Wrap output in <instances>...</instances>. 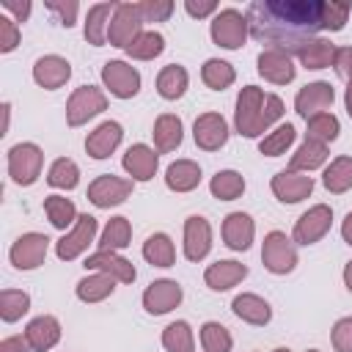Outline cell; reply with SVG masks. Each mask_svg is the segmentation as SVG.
<instances>
[{
	"label": "cell",
	"mask_w": 352,
	"mask_h": 352,
	"mask_svg": "<svg viewBox=\"0 0 352 352\" xmlns=\"http://www.w3.org/2000/svg\"><path fill=\"white\" fill-rule=\"evenodd\" d=\"M60 336H63V327H60L58 316H52V314H41V316L30 319L25 327V338L33 352H50L60 341Z\"/></svg>",
	"instance_id": "25"
},
{
	"label": "cell",
	"mask_w": 352,
	"mask_h": 352,
	"mask_svg": "<svg viewBox=\"0 0 352 352\" xmlns=\"http://www.w3.org/2000/svg\"><path fill=\"white\" fill-rule=\"evenodd\" d=\"M143 22H168V16L173 14V0H140L138 3Z\"/></svg>",
	"instance_id": "48"
},
{
	"label": "cell",
	"mask_w": 352,
	"mask_h": 352,
	"mask_svg": "<svg viewBox=\"0 0 352 352\" xmlns=\"http://www.w3.org/2000/svg\"><path fill=\"white\" fill-rule=\"evenodd\" d=\"M330 344L336 352H352V316H341L330 330Z\"/></svg>",
	"instance_id": "50"
},
{
	"label": "cell",
	"mask_w": 352,
	"mask_h": 352,
	"mask_svg": "<svg viewBox=\"0 0 352 352\" xmlns=\"http://www.w3.org/2000/svg\"><path fill=\"white\" fill-rule=\"evenodd\" d=\"M245 16L250 36L264 50H280L294 58L324 30V0H253Z\"/></svg>",
	"instance_id": "1"
},
{
	"label": "cell",
	"mask_w": 352,
	"mask_h": 352,
	"mask_svg": "<svg viewBox=\"0 0 352 352\" xmlns=\"http://www.w3.org/2000/svg\"><path fill=\"white\" fill-rule=\"evenodd\" d=\"M201 80L212 91H226V88L234 85L236 69L228 60H223V58H206L204 66H201Z\"/></svg>",
	"instance_id": "39"
},
{
	"label": "cell",
	"mask_w": 352,
	"mask_h": 352,
	"mask_svg": "<svg viewBox=\"0 0 352 352\" xmlns=\"http://www.w3.org/2000/svg\"><path fill=\"white\" fill-rule=\"evenodd\" d=\"M245 176L234 168H226V170H217L212 179H209V192L212 198L217 201H236L242 192H245Z\"/></svg>",
	"instance_id": "38"
},
{
	"label": "cell",
	"mask_w": 352,
	"mask_h": 352,
	"mask_svg": "<svg viewBox=\"0 0 352 352\" xmlns=\"http://www.w3.org/2000/svg\"><path fill=\"white\" fill-rule=\"evenodd\" d=\"M248 278V267L236 258H217L204 270V283L212 292H228Z\"/></svg>",
	"instance_id": "24"
},
{
	"label": "cell",
	"mask_w": 352,
	"mask_h": 352,
	"mask_svg": "<svg viewBox=\"0 0 352 352\" xmlns=\"http://www.w3.org/2000/svg\"><path fill=\"white\" fill-rule=\"evenodd\" d=\"M187 88H190V74H187V69L182 63H168V66L160 69V74H157V94L162 99L176 102V99H182L187 94Z\"/></svg>",
	"instance_id": "30"
},
{
	"label": "cell",
	"mask_w": 352,
	"mask_h": 352,
	"mask_svg": "<svg viewBox=\"0 0 352 352\" xmlns=\"http://www.w3.org/2000/svg\"><path fill=\"white\" fill-rule=\"evenodd\" d=\"M44 214H47L50 226L58 228V231H63V234H66V231L77 223V217H80L74 201L66 198V195H47V198H44Z\"/></svg>",
	"instance_id": "36"
},
{
	"label": "cell",
	"mask_w": 352,
	"mask_h": 352,
	"mask_svg": "<svg viewBox=\"0 0 352 352\" xmlns=\"http://www.w3.org/2000/svg\"><path fill=\"white\" fill-rule=\"evenodd\" d=\"M140 72L129 63V60H104L102 66V85L110 91V96L116 99H132L140 94Z\"/></svg>",
	"instance_id": "11"
},
{
	"label": "cell",
	"mask_w": 352,
	"mask_h": 352,
	"mask_svg": "<svg viewBox=\"0 0 352 352\" xmlns=\"http://www.w3.org/2000/svg\"><path fill=\"white\" fill-rule=\"evenodd\" d=\"M41 168H44V151L38 143L33 140H22V143H14L8 151H6V170L11 176L14 184L19 187H30L38 182L41 176Z\"/></svg>",
	"instance_id": "3"
},
{
	"label": "cell",
	"mask_w": 352,
	"mask_h": 352,
	"mask_svg": "<svg viewBox=\"0 0 352 352\" xmlns=\"http://www.w3.org/2000/svg\"><path fill=\"white\" fill-rule=\"evenodd\" d=\"M85 270L91 272H104L110 278H116L118 283H135L138 278V270L129 258H124L118 250H96L91 256H85Z\"/></svg>",
	"instance_id": "21"
},
{
	"label": "cell",
	"mask_w": 352,
	"mask_h": 352,
	"mask_svg": "<svg viewBox=\"0 0 352 352\" xmlns=\"http://www.w3.org/2000/svg\"><path fill=\"white\" fill-rule=\"evenodd\" d=\"M333 69H336L341 77L352 80V44H346V47H336V55H333Z\"/></svg>",
	"instance_id": "54"
},
{
	"label": "cell",
	"mask_w": 352,
	"mask_h": 352,
	"mask_svg": "<svg viewBox=\"0 0 352 352\" xmlns=\"http://www.w3.org/2000/svg\"><path fill=\"white\" fill-rule=\"evenodd\" d=\"M333 55H336V44L324 36H316L311 38L300 52H297V60L302 69H311V72H319V69H327L333 66Z\"/></svg>",
	"instance_id": "35"
},
{
	"label": "cell",
	"mask_w": 352,
	"mask_h": 352,
	"mask_svg": "<svg viewBox=\"0 0 352 352\" xmlns=\"http://www.w3.org/2000/svg\"><path fill=\"white\" fill-rule=\"evenodd\" d=\"M132 190H135L132 179H124L116 173H102L88 184V201L96 209H113V206H121L132 195Z\"/></svg>",
	"instance_id": "12"
},
{
	"label": "cell",
	"mask_w": 352,
	"mask_h": 352,
	"mask_svg": "<svg viewBox=\"0 0 352 352\" xmlns=\"http://www.w3.org/2000/svg\"><path fill=\"white\" fill-rule=\"evenodd\" d=\"M198 338H201L204 352H231V346H234V336L220 322H204L198 330Z\"/></svg>",
	"instance_id": "46"
},
{
	"label": "cell",
	"mask_w": 352,
	"mask_h": 352,
	"mask_svg": "<svg viewBox=\"0 0 352 352\" xmlns=\"http://www.w3.org/2000/svg\"><path fill=\"white\" fill-rule=\"evenodd\" d=\"M140 253H143V258L151 267H162V270L173 267V261H176V245H173V239L165 231L148 234L146 242H143V248H140Z\"/></svg>",
	"instance_id": "33"
},
{
	"label": "cell",
	"mask_w": 352,
	"mask_h": 352,
	"mask_svg": "<svg viewBox=\"0 0 352 352\" xmlns=\"http://www.w3.org/2000/svg\"><path fill=\"white\" fill-rule=\"evenodd\" d=\"M22 41V30H19V22L11 19L8 14H0V52H14Z\"/></svg>",
	"instance_id": "49"
},
{
	"label": "cell",
	"mask_w": 352,
	"mask_h": 352,
	"mask_svg": "<svg viewBox=\"0 0 352 352\" xmlns=\"http://www.w3.org/2000/svg\"><path fill=\"white\" fill-rule=\"evenodd\" d=\"M209 36H212V41H214L217 47H223V50H239V47L248 41V36H250L245 11H239V8H234V6L220 8V11L212 16V22H209Z\"/></svg>",
	"instance_id": "4"
},
{
	"label": "cell",
	"mask_w": 352,
	"mask_h": 352,
	"mask_svg": "<svg viewBox=\"0 0 352 352\" xmlns=\"http://www.w3.org/2000/svg\"><path fill=\"white\" fill-rule=\"evenodd\" d=\"M8 124H11V102H3V132L0 135H8Z\"/></svg>",
	"instance_id": "58"
},
{
	"label": "cell",
	"mask_w": 352,
	"mask_h": 352,
	"mask_svg": "<svg viewBox=\"0 0 352 352\" xmlns=\"http://www.w3.org/2000/svg\"><path fill=\"white\" fill-rule=\"evenodd\" d=\"M231 311H234L236 319H242L245 324H253V327H264L272 319V305L261 294H256V292L236 294L231 300Z\"/></svg>",
	"instance_id": "26"
},
{
	"label": "cell",
	"mask_w": 352,
	"mask_h": 352,
	"mask_svg": "<svg viewBox=\"0 0 352 352\" xmlns=\"http://www.w3.org/2000/svg\"><path fill=\"white\" fill-rule=\"evenodd\" d=\"M116 278H110V275H104V272H88L85 278H80L77 280V286H74V294H77V300L80 302H88V305H94V302H102V300H107L113 292H116Z\"/></svg>",
	"instance_id": "31"
},
{
	"label": "cell",
	"mask_w": 352,
	"mask_h": 352,
	"mask_svg": "<svg viewBox=\"0 0 352 352\" xmlns=\"http://www.w3.org/2000/svg\"><path fill=\"white\" fill-rule=\"evenodd\" d=\"M272 352H292V349H289V346H275Z\"/></svg>",
	"instance_id": "60"
},
{
	"label": "cell",
	"mask_w": 352,
	"mask_h": 352,
	"mask_svg": "<svg viewBox=\"0 0 352 352\" xmlns=\"http://www.w3.org/2000/svg\"><path fill=\"white\" fill-rule=\"evenodd\" d=\"M283 99L278 94H264L258 85H245L236 94L234 129L242 138H264V132L275 129L283 118Z\"/></svg>",
	"instance_id": "2"
},
{
	"label": "cell",
	"mask_w": 352,
	"mask_h": 352,
	"mask_svg": "<svg viewBox=\"0 0 352 352\" xmlns=\"http://www.w3.org/2000/svg\"><path fill=\"white\" fill-rule=\"evenodd\" d=\"M47 184L55 190H74L80 184V165L69 157H58L47 170Z\"/></svg>",
	"instance_id": "43"
},
{
	"label": "cell",
	"mask_w": 352,
	"mask_h": 352,
	"mask_svg": "<svg viewBox=\"0 0 352 352\" xmlns=\"http://www.w3.org/2000/svg\"><path fill=\"white\" fill-rule=\"evenodd\" d=\"M261 264L272 275H289L297 267V245L286 231H270L261 242Z\"/></svg>",
	"instance_id": "6"
},
{
	"label": "cell",
	"mask_w": 352,
	"mask_h": 352,
	"mask_svg": "<svg viewBox=\"0 0 352 352\" xmlns=\"http://www.w3.org/2000/svg\"><path fill=\"white\" fill-rule=\"evenodd\" d=\"M341 278H344V286L352 292V261H346V264H344V272H341Z\"/></svg>",
	"instance_id": "59"
},
{
	"label": "cell",
	"mask_w": 352,
	"mask_h": 352,
	"mask_svg": "<svg viewBox=\"0 0 352 352\" xmlns=\"http://www.w3.org/2000/svg\"><path fill=\"white\" fill-rule=\"evenodd\" d=\"M44 8L58 14L63 28H72L77 22V14H80V3L77 0H44Z\"/></svg>",
	"instance_id": "51"
},
{
	"label": "cell",
	"mask_w": 352,
	"mask_h": 352,
	"mask_svg": "<svg viewBox=\"0 0 352 352\" xmlns=\"http://www.w3.org/2000/svg\"><path fill=\"white\" fill-rule=\"evenodd\" d=\"M322 184L333 195L349 192L352 190V157L349 154H341V157L330 160L324 165V170H322Z\"/></svg>",
	"instance_id": "34"
},
{
	"label": "cell",
	"mask_w": 352,
	"mask_h": 352,
	"mask_svg": "<svg viewBox=\"0 0 352 352\" xmlns=\"http://www.w3.org/2000/svg\"><path fill=\"white\" fill-rule=\"evenodd\" d=\"M341 239L352 248V212H346V217L341 220Z\"/></svg>",
	"instance_id": "56"
},
{
	"label": "cell",
	"mask_w": 352,
	"mask_h": 352,
	"mask_svg": "<svg viewBox=\"0 0 352 352\" xmlns=\"http://www.w3.org/2000/svg\"><path fill=\"white\" fill-rule=\"evenodd\" d=\"M305 352H322V349H305Z\"/></svg>",
	"instance_id": "61"
},
{
	"label": "cell",
	"mask_w": 352,
	"mask_h": 352,
	"mask_svg": "<svg viewBox=\"0 0 352 352\" xmlns=\"http://www.w3.org/2000/svg\"><path fill=\"white\" fill-rule=\"evenodd\" d=\"M336 102V88L327 80H314L308 85H302L294 96V113L300 118H314L319 113H330Z\"/></svg>",
	"instance_id": "14"
},
{
	"label": "cell",
	"mask_w": 352,
	"mask_h": 352,
	"mask_svg": "<svg viewBox=\"0 0 352 352\" xmlns=\"http://www.w3.org/2000/svg\"><path fill=\"white\" fill-rule=\"evenodd\" d=\"M30 311V294L22 289H3L0 292V319L6 324L19 322Z\"/></svg>",
	"instance_id": "44"
},
{
	"label": "cell",
	"mask_w": 352,
	"mask_h": 352,
	"mask_svg": "<svg viewBox=\"0 0 352 352\" xmlns=\"http://www.w3.org/2000/svg\"><path fill=\"white\" fill-rule=\"evenodd\" d=\"M47 250H50V236L47 234H38V231H28V234H19L11 248H8V261L22 270V272H30V270H38L47 258Z\"/></svg>",
	"instance_id": "10"
},
{
	"label": "cell",
	"mask_w": 352,
	"mask_h": 352,
	"mask_svg": "<svg viewBox=\"0 0 352 352\" xmlns=\"http://www.w3.org/2000/svg\"><path fill=\"white\" fill-rule=\"evenodd\" d=\"M297 140V129H294V124H278L275 129H270L261 140H258V154H264V157H280V154H286L289 148H292V143Z\"/></svg>",
	"instance_id": "40"
},
{
	"label": "cell",
	"mask_w": 352,
	"mask_h": 352,
	"mask_svg": "<svg viewBox=\"0 0 352 352\" xmlns=\"http://www.w3.org/2000/svg\"><path fill=\"white\" fill-rule=\"evenodd\" d=\"M184 11L192 19H204V16H214L220 11L217 0H184Z\"/></svg>",
	"instance_id": "52"
},
{
	"label": "cell",
	"mask_w": 352,
	"mask_h": 352,
	"mask_svg": "<svg viewBox=\"0 0 352 352\" xmlns=\"http://www.w3.org/2000/svg\"><path fill=\"white\" fill-rule=\"evenodd\" d=\"M330 226H333V209L327 204H314L297 217V223L292 228V239H294V245H302V248L316 245L319 239L327 236Z\"/></svg>",
	"instance_id": "9"
},
{
	"label": "cell",
	"mask_w": 352,
	"mask_h": 352,
	"mask_svg": "<svg viewBox=\"0 0 352 352\" xmlns=\"http://www.w3.org/2000/svg\"><path fill=\"white\" fill-rule=\"evenodd\" d=\"M118 3H94L88 6L85 11V22H82V36L88 44L94 47H104L107 44V28H110V19H113V11H116Z\"/></svg>",
	"instance_id": "27"
},
{
	"label": "cell",
	"mask_w": 352,
	"mask_h": 352,
	"mask_svg": "<svg viewBox=\"0 0 352 352\" xmlns=\"http://www.w3.org/2000/svg\"><path fill=\"white\" fill-rule=\"evenodd\" d=\"M72 80V63L63 55H41L33 63V82L44 91H58Z\"/></svg>",
	"instance_id": "19"
},
{
	"label": "cell",
	"mask_w": 352,
	"mask_h": 352,
	"mask_svg": "<svg viewBox=\"0 0 352 352\" xmlns=\"http://www.w3.org/2000/svg\"><path fill=\"white\" fill-rule=\"evenodd\" d=\"M201 165L195 160H173L165 168V187L170 192H192L201 184Z\"/></svg>",
	"instance_id": "29"
},
{
	"label": "cell",
	"mask_w": 352,
	"mask_h": 352,
	"mask_svg": "<svg viewBox=\"0 0 352 352\" xmlns=\"http://www.w3.org/2000/svg\"><path fill=\"white\" fill-rule=\"evenodd\" d=\"M327 157H330V151H327L324 143H316V140H308V138H305V140L297 146V151L292 154L289 170L311 173V170H316V168H324V165H327Z\"/></svg>",
	"instance_id": "32"
},
{
	"label": "cell",
	"mask_w": 352,
	"mask_h": 352,
	"mask_svg": "<svg viewBox=\"0 0 352 352\" xmlns=\"http://www.w3.org/2000/svg\"><path fill=\"white\" fill-rule=\"evenodd\" d=\"M349 14H352V3H336V0H324V30H330V33H336V30H344V25H346V19H349Z\"/></svg>",
	"instance_id": "47"
},
{
	"label": "cell",
	"mask_w": 352,
	"mask_h": 352,
	"mask_svg": "<svg viewBox=\"0 0 352 352\" xmlns=\"http://www.w3.org/2000/svg\"><path fill=\"white\" fill-rule=\"evenodd\" d=\"M228 121L220 116V113H201L195 121H192V140L201 151H220L226 143H228Z\"/></svg>",
	"instance_id": "16"
},
{
	"label": "cell",
	"mask_w": 352,
	"mask_h": 352,
	"mask_svg": "<svg viewBox=\"0 0 352 352\" xmlns=\"http://www.w3.org/2000/svg\"><path fill=\"white\" fill-rule=\"evenodd\" d=\"M182 250H184V258L192 261V264H198L209 256V250H212V223L204 214H190L184 220Z\"/></svg>",
	"instance_id": "15"
},
{
	"label": "cell",
	"mask_w": 352,
	"mask_h": 352,
	"mask_svg": "<svg viewBox=\"0 0 352 352\" xmlns=\"http://www.w3.org/2000/svg\"><path fill=\"white\" fill-rule=\"evenodd\" d=\"M0 352H30V344L25 336H6L0 341Z\"/></svg>",
	"instance_id": "55"
},
{
	"label": "cell",
	"mask_w": 352,
	"mask_h": 352,
	"mask_svg": "<svg viewBox=\"0 0 352 352\" xmlns=\"http://www.w3.org/2000/svg\"><path fill=\"white\" fill-rule=\"evenodd\" d=\"M132 60H154L165 52V36L160 30H143L126 50H124Z\"/></svg>",
	"instance_id": "42"
},
{
	"label": "cell",
	"mask_w": 352,
	"mask_h": 352,
	"mask_svg": "<svg viewBox=\"0 0 352 352\" xmlns=\"http://www.w3.org/2000/svg\"><path fill=\"white\" fill-rule=\"evenodd\" d=\"M220 234H223V245L228 250L242 253V250H250V245L256 239V223L248 212H228L223 217Z\"/></svg>",
	"instance_id": "20"
},
{
	"label": "cell",
	"mask_w": 352,
	"mask_h": 352,
	"mask_svg": "<svg viewBox=\"0 0 352 352\" xmlns=\"http://www.w3.org/2000/svg\"><path fill=\"white\" fill-rule=\"evenodd\" d=\"M151 138H154V148L160 154H170L182 146L184 140V124L176 113H160L154 126H151Z\"/></svg>",
	"instance_id": "28"
},
{
	"label": "cell",
	"mask_w": 352,
	"mask_h": 352,
	"mask_svg": "<svg viewBox=\"0 0 352 352\" xmlns=\"http://www.w3.org/2000/svg\"><path fill=\"white\" fill-rule=\"evenodd\" d=\"M143 25H146V22H143V16H140L138 3H118L116 11H113L110 28H107V44L126 50V47L146 30Z\"/></svg>",
	"instance_id": "8"
},
{
	"label": "cell",
	"mask_w": 352,
	"mask_h": 352,
	"mask_svg": "<svg viewBox=\"0 0 352 352\" xmlns=\"http://www.w3.org/2000/svg\"><path fill=\"white\" fill-rule=\"evenodd\" d=\"M341 132V121L333 116V113H319L314 118L305 121V138L308 140H316V143H324L330 146Z\"/></svg>",
	"instance_id": "45"
},
{
	"label": "cell",
	"mask_w": 352,
	"mask_h": 352,
	"mask_svg": "<svg viewBox=\"0 0 352 352\" xmlns=\"http://www.w3.org/2000/svg\"><path fill=\"white\" fill-rule=\"evenodd\" d=\"M140 300H143L146 314H151V316H165V314H170L173 308L182 305L184 289H182V283L173 280V278H157V280H151V283L143 289V297H140Z\"/></svg>",
	"instance_id": "13"
},
{
	"label": "cell",
	"mask_w": 352,
	"mask_h": 352,
	"mask_svg": "<svg viewBox=\"0 0 352 352\" xmlns=\"http://www.w3.org/2000/svg\"><path fill=\"white\" fill-rule=\"evenodd\" d=\"M256 69L272 85H289L297 77L294 58L289 52H280V50H261L256 58Z\"/></svg>",
	"instance_id": "22"
},
{
	"label": "cell",
	"mask_w": 352,
	"mask_h": 352,
	"mask_svg": "<svg viewBox=\"0 0 352 352\" xmlns=\"http://www.w3.org/2000/svg\"><path fill=\"white\" fill-rule=\"evenodd\" d=\"M121 140H124V126L118 121L107 118V121H102L99 126H94L88 132V138H85V154L91 160H107L121 146Z\"/></svg>",
	"instance_id": "23"
},
{
	"label": "cell",
	"mask_w": 352,
	"mask_h": 352,
	"mask_svg": "<svg viewBox=\"0 0 352 352\" xmlns=\"http://www.w3.org/2000/svg\"><path fill=\"white\" fill-rule=\"evenodd\" d=\"M270 190L280 204H300L305 198H311L314 192V176L308 173H297V170H278L270 179Z\"/></svg>",
	"instance_id": "17"
},
{
	"label": "cell",
	"mask_w": 352,
	"mask_h": 352,
	"mask_svg": "<svg viewBox=\"0 0 352 352\" xmlns=\"http://www.w3.org/2000/svg\"><path fill=\"white\" fill-rule=\"evenodd\" d=\"M162 346H165V352H195V333H192L190 322L176 319V322L165 324Z\"/></svg>",
	"instance_id": "41"
},
{
	"label": "cell",
	"mask_w": 352,
	"mask_h": 352,
	"mask_svg": "<svg viewBox=\"0 0 352 352\" xmlns=\"http://www.w3.org/2000/svg\"><path fill=\"white\" fill-rule=\"evenodd\" d=\"M107 110V94L96 85H77L69 99H66V124L74 129V126H82L88 124L91 118H96L99 113Z\"/></svg>",
	"instance_id": "5"
},
{
	"label": "cell",
	"mask_w": 352,
	"mask_h": 352,
	"mask_svg": "<svg viewBox=\"0 0 352 352\" xmlns=\"http://www.w3.org/2000/svg\"><path fill=\"white\" fill-rule=\"evenodd\" d=\"M344 107H346V116L352 118V80H346V88H344Z\"/></svg>",
	"instance_id": "57"
},
{
	"label": "cell",
	"mask_w": 352,
	"mask_h": 352,
	"mask_svg": "<svg viewBox=\"0 0 352 352\" xmlns=\"http://www.w3.org/2000/svg\"><path fill=\"white\" fill-rule=\"evenodd\" d=\"M121 168L132 182H151L160 168V151L148 143H132L121 157Z\"/></svg>",
	"instance_id": "18"
},
{
	"label": "cell",
	"mask_w": 352,
	"mask_h": 352,
	"mask_svg": "<svg viewBox=\"0 0 352 352\" xmlns=\"http://www.w3.org/2000/svg\"><path fill=\"white\" fill-rule=\"evenodd\" d=\"M96 231H99V223L94 214H80L77 223L55 242V256L60 261H74L80 258L82 253H88V248L96 242Z\"/></svg>",
	"instance_id": "7"
},
{
	"label": "cell",
	"mask_w": 352,
	"mask_h": 352,
	"mask_svg": "<svg viewBox=\"0 0 352 352\" xmlns=\"http://www.w3.org/2000/svg\"><path fill=\"white\" fill-rule=\"evenodd\" d=\"M0 6H3V14H8L16 22H28V16L33 11V3L30 0H3Z\"/></svg>",
	"instance_id": "53"
},
{
	"label": "cell",
	"mask_w": 352,
	"mask_h": 352,
	"mask_svg": "<svg viewBox=\"0 0 352 352\" xmlns=\"http://www.w3.org/2000/svg\"><path fill=\"white\" fill-rule=\"evenodd\" d=\"M96 245H99V250H124V248H129L132 245V223H129V217H124V214L110 217L107 226L102 228Z\"/></svg>",
	"instance_id": "37"
}]
</instances>
